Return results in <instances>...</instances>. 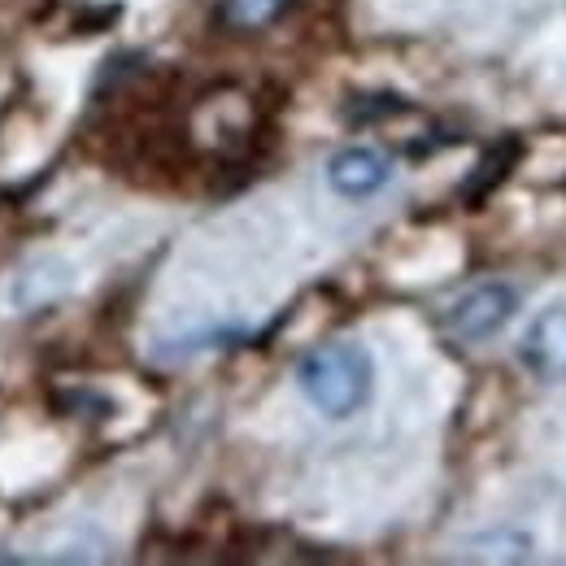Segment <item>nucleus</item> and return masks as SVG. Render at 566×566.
<instances>
[{
	"label": "nucleus",
	"mask_w": 566,
	"mask_h": 566,
	"mask_svg": "<svg viewBox=\"0 0 566 566\" xmlns=\"http://www.w3.org/2000/svg\"><path fill=\"white\" fill-rule=\"evenodd\" d=\"M301 397L332 423L361 415L375 397V357L361 340H327L296 361Z\"/></svg>",
	"instance_id": "nucleus-1"
},
{
	"label": "nucleus",
	"mask_w": 566,
	"mask_h": 566,
	"mask_svg": "<svg viewBox=\"0 0 566 566\" xmlns=\"http://www.w3.org/2000/svg\"><path fill=\"white\" fill-rule=\"evenodd\" d=\"M514 310H518V287H514V283H501V280L475 283V287H467V292L444 310V332H449L453 340L475 345V340L496 336V332L514 318Z\"/></svg>",
	"instance_id": "nucleus-2"
},
{
	"label": "nucleus",
	"mask_w": 566,
	"mask_h": 566,
	"mask_svg": "<svg viewBox=\"0 0 566 566\" xmlns=\"http://www.w3.org/2000/svg\"><path fill=\"white\" fill-rule=\"evenodd\" d=\"M392 184V157L370 144H349L327 161V188L345 201H366Z\"/></svg>",
	"instance_id": "nucleus-3"
},
{
	"label": "nucleus",
	"mask_w": 566,
	"mask_h": 566,
	"mask_svg": "<svg viewBox=\"0 0 566 566\" xmlns=\"http://www.w3.org/2000/svg\"><path fill=\"white\" fill-rule=\"evenodd\" d=\"M518 361L545 384H566V305H545L527 323L518 340Z\"/></svg>",
	"instance_id": "nucleus-4"
},
{
	"label": "nucleus",
	"mask_w": 566,
	"mask_h": 566,
	"mask_svg": "<svg viewBox=\"0 0 566 566\" xmlns=\"http://www.w3.org/2000/svg\"><path fill=\"white\" fill-rule=\"evenodd\" d=\"M66 283H71V271L62 262H35L13 280L9 301H18V310H35V305H49L53 296H62Z\"/></svg>",
	"instance_id": "nucleus-5"
},
{
	"label": "nucleus",
	"mask_w": 566,
	"mask_h": 566,
	"mask_svg": "<svg viewBox=\"0 0 566 566\" xmlns=\"http://www.w3.org/2000/svg\"><path fill=\"white\" fill-rule=\"evenodd\" d=\"M292 0H222V22L235 31H262L275 18H283Z\"/></svg>",
	"instance_id": "nucleus-6"
}]
</instances>
